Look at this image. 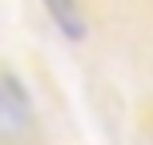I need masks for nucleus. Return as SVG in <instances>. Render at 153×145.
<instances>
[{"instance_id": "1", "label": "nucleus", "mask_w": 153, "mask_h": 145, "mask_svg": "<svg viewBox=\"0 0 153 145\" xmlns=\"http://www.w3.org/2000/svg\"><path fill=\"white\" fill-rule=\"evenodd\" d=\"M36 133L32 93L12 69L0 65V145H24Z\"/></svg>"}, {"instance_id": "2", "label": "nucleus", "mask_w": 153, "mask_h": 145, "mask_svg": "<svg viewBox=\"0 0 153 145\" xmlns=\"http://www.w3.org/2000/svg\"><path fill=\"white\" fill-rule=\"evenodd\" d=\"M40 4H45L53 28L61 32L65 40H85L89 20H85V4H81V0H40Z\"/></svg>"}]
</instances>
